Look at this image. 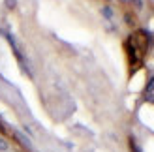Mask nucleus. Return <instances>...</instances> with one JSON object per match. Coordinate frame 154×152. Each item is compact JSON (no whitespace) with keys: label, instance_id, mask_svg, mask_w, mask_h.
<instances>
[{"label":"nucleus","instance_id":"f257e3e1","mask_svg":"<svg viewBox=\"0 0 154 152\" xmlns=\"http://www.w3.org/2000/svg\"><path fill=\"white\" fill-rule=\"evenodd\" d=\"M4 4L8 10H15V6H17V0H4Z\"/></svg>","mask_w":154,"mask_h":152},{"label":"nucleus","instance_id":"f03ea898","mask_svg":"<svg viewBox=\"0 0 154 152\" xmlns=\"http://www.w3.org/2000/svg\"><path fill=\"white\" fill-rule=\"evenodd\" d=\"M17 139H19V141H21V143H23V145H25V147H30V143H28V141H26L25 137H23L21 133H17Z\"/></svg>","mask_w":154,"mask_h":152},{"label":"nucleus","instance_id":"7ed1b4c3","mask_svg":"<svg viewBox=\"0 0 154 152\" xmlns=\"http://www.w3.org/2000/svg\"><path fill=\"white\" fill-rule=\"evenodd\" d=\"M6 148H8V143L4 139H0V150H6Z\"/></svg>","mask_w":154,"mask_h":152},{"label":"nucleus","instance_id":"20e7f679","mask_svg":"<svg viewBox=\"0 0 154 152\" xmlns=\"http://www.w3.org/2000/svg\"><path fill=\"white\" fill-rule=\"evenodd\" d=\"M147 90H154V77L149 81V85H147Z\"/></svg>","mask_w":154,"mask_h":152},{"label":"nucleus","instance_id":"39448f33","mask_svg":"<svg viewBox=\"0 0 154 152\" xmlns=\"http://www.w3.org/2000/svg\"><path fill=\"white\" fill-rule=\"evenodd\" d=\"M103 15H105V17H113V13H111L109 8H105V10H103Z\"/></svg>","mask_w":154,"mask_h":152},{"label":"nucleus","instance_id":"423d86ee","mask_svg":"<svg viewBox=\"0 0 154 152\" xmlns=\"http://www.w3.org/2000/svg\"><path fill=\"white\" fill-rule=\"evenodd\" d=\"M134 2H135V6H137V8H141V6H143V2H141V0H134Z\"/></svg>","mask_w":154,"mask_h":152},{"label":"nucleus","instance_id":"0eeeda50","mask_svg":"<svg viewBox=\"0 0 154 152\" xmlns=\"http://www.w3.org/2000/svg\"><path fill=\"white\" fill-rule=\"evenodd\" d=\"M132 150H134V152H139V148H137L135 145H132Z\"/></svg>","mask_w":154,"mask_h":152}]
</instances>
